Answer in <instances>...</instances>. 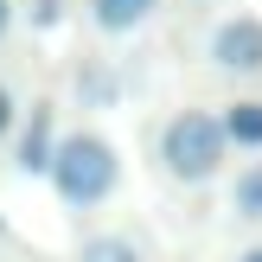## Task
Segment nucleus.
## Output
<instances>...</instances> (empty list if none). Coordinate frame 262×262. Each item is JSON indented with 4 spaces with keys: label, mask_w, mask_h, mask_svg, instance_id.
<instances>
[{
    "label": "nucleus",
    "mask_w": 262,
    "mask_h": 262,
    "mask_svg": "<svg viewBox=\"0 0 262 262\" xmlns=\"http://www.w3.org/2000/svg\"><path fill=\"white\" fill-rule=\"evenodd\" d=\"M7 19H13V7H7V0H0V32H7Z\"/></svg>",
    "instance_id": "obj_10"
},
{
    "label": "nucleus",
    "mask_w": 262,
    "mask_h": 262,
    "mask_svg": "<svg viewBox=\"0 0 262 262\" xmlns=\"http://www.w3.org/2000/svg\"><path fill=\"white\" fill-rule=\"evenodd\" d=\"M90 13H96L102 32H135V26L154 13V0H90Z\"/></svg>",
    "instance_id": "obj_5"
},
{
    "label": "nucleus",
    "mask_w": 262,
    "mask_h": 262,
    "mask_svg": "<svg viewBox=\"0 0 262 262\" xmlns=\"http://www.w3.org/2000/svg\"><path fill=\"white\" fill-rule=\"evenodd\" d=\"M230 211L262 224V166H243V173H237V186H230Z\"/></svg>",
    "instance_id": "obj_7"
},
{
    "label": "nucleus",
    "mask_w": 262,
    "mask_h": 262,
    "mask_svg": "<svg viewBox=\"0 0 262 262\" xmlns=\"http://www.w3.org/2000/svg\"><path fill=\"white\" fill-rule=\"evenodd\" d=\"M83 262H141V250L128 237H90L83 243Z\"/></svg>",
    "instance_id": "obj_8"
},
{
    "label": "nucleus",
    "mask_w": 262,
    "mask_h": 262,
    "mask_svg": "<svg viewBox=\"0 0 262 262\" xmlns=\"http://www.w3.org/2000/svg\"><path fill=\"white\" fill-rule=\"evenodd\" d=\"M115 179H122V160H115V147L102 135H90V128H77V135L58 141V154H51V186H58L64 205H102L115 192Z\"/></svg>",
    "instance_id": "obj_1"
},
{
    "label": "nucleus",
    "mask_w": 262,
    "mask_h": 262,
    "mask_svg": "<svg viewBox=\"0 0 262 262\" xmlns=\"http://www.w3.org/2000/svg\"><path fill=\"white\" fill-rule=\"evenodd\" d=\"M38 19H51V0H38Z\"/></svg>",
    "instance_id": "obj_11"
},
{
    "label": "nucleus",
    "mask_w": 262,
    "mask_h": 262,
    "mask_svg": "<svg viewBox=\"0 0 262 262\" xmlns=\"http://www.w3.org/2000/svg\"><path fill=\"white\" fill-rule=\"evenodd\" d=\"M224 147H230L224 122H217V115H205V109L173 115V122H166V135H160V160H166V173L186 179V186H205V179L224 166Z\"/></svg>",
    "instance_id": "obj_2"
},
{
    "label": "nucleus",
    "mask_w": 262,
    "mask_h": 262,
    "mask_svg": "<svg viewBox=\"0 0 262 262\" xmlns=\"http://www.w3.org/2000/svg\"><path fill=\"white\" fill-rule=\"evenodd\" d=\"M13 128V96H7V83H0V135Z\"/></svg>",
    "instance_id": "obj_9"
},
{
    "label": "nucleus",
    "mask_w": 262,
    "mask_h": 262,
    "mask_svg": "<svg viewBox=\"0 0 262 262\" xmlns=\"http://www.w3.org/2000/svg\"><path fill=\"white\" fill-rule=\"evenodd\" d=\"M211 64L217 71H262V19L237 13L211 32Z\"/></svg>",
    "instance_id": "obj_3"
},
{
    "label": "nucleus",
    "mask_w": 262,
    "mask_h": 262,
    "mask_svg": "<svg viewBox=\"0 0 262 262\" xmlns=\"http://www.w3.org/2000/svg\"><path fill=\"white\" fill-rule=\"evenodd\" d=\"M243 262H262V250H250V256H243Z\"/></svg>",
    "instance_id": "obj_12"
},
{
    "label": "nucleus",
    "mask_w": 262,
    "mask_h": 262,
    "mask_svg": "<svg viewBox=\"0 0 262 262\" xmlns=\"http://www.w3.org/2000/svg\"><path fill=\"white\" fill-rule=\"evenodd\" d=\"M51 109L45 102H38L32 109V122H26V135H19V154H13V160H19V173H51Z\"/></svg>",
    "instance_id": "obj_4"
},
{
    "label": "nucleus",
    "mask_w": 262,
    "mask_h": 262,
    "mask_svg": "<svg viewBox=\"0 0 262 262\" xmlns=\"http://www.w3.org/2000/svg\"><path fill=\"white\" fill-rule=\"evenodd\" d=\"M224 135L237 141V147H262V102H230Z\"/></svg>",
    "instance_id": "obj_6"
}]
</instances>
